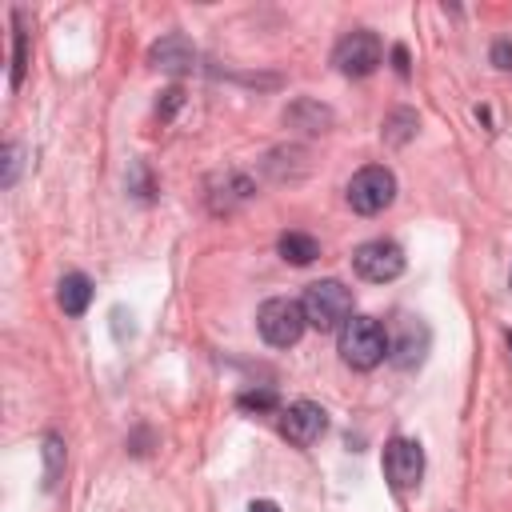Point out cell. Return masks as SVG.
Listing matches in <instances>:
<instances>
[{
	"mask_svg": "<svg viewBox=\"0 0 512 512\" xmlns=\"http://www.w3.org/2000/svg\"><path fill=\"white\" fill-rule=\"evenodd\" d=\"M340 356H344V364H352L360 372L376 368L388 356V336H384L380 320H372V316H348L344 328H340Z\"/></svg>",
	"mask_w": 512,
	"mask_h": 512,
	"instance_id": "6da1fadb",
	"label": "cell"
},
{
	"mask_svg": "<svg viewBox=\"0 0 512 512\" xmlns=\"http://www.w3.org/2000/svg\"><path fill=\"white\" fill-rule=\"evenodd\" d=\"M300 308L316 332H332V328H344V320L352 316V292L340 280H316L308 284Z\"/></svg>",
	"mask_w": 512,
	"mask_h": 512,
	"instance_id": "7a4b0ae2",
	"label": "cell"
},
{
	"mask_svg": "<svg viewBox=\"0 0 512 512\" xmlns=\"http://www.w3.org/2000/svg\"><path fill=\"white\" fill-rule=\"evenodd\" d=\"M256 328H260V336H264L272 348H292V344L304 336L308 320H304L300 300L276 296V300H264V304H260V312H256Z\"/></svg>",
	"mask_w": 512,
	"mask_h": 512,
	"instance_id": "3957f363",
	"label": "cell"
},
{
	"mask_svg": "<svg viewBox=\"0 0 512 512\" xmlns=\"http://www.w3.org/2000/svg\"><path fill=\"white\" fill-rule=\"evenodd\" d=\"M396 200V176L384 164H368L348 180V204L360 216H376Z\"/></svg>",
	"mask_w": 512,
	"mask_h": 512,
	"instance_id": "277c9868",
	"label": "cell"
},
{
	"mask_svg": "<svg viewBox=\"0 0 512 512\" xmlns=\"http://www.w3.org/2000/svg\"><path fill=\"white\" fill-rule=\"evenodd\" d=\"M380 60H384V44H380V36L368 32V28L344 32V36L336 40V48H332V64H336V72H344V76H368V72L380 68Z\"/></svg>",
	"mask_w": 512,
	"mask_h": 512,
	"instance_id": "5b68a950",
	"label": "cell"
},
{
	"mask_svg": "<svg viewBox=\"0 0 512 512\" xmlns=\"http://www.w3.org/2000/svg\"><path fill=\"white\" fill-rule=\"evenodd\" d=\"M352 268L372 280V284H384V280H396L404 272V248L396 240H364L356 252H352Z\"/></svg>",
	"mask_w": 512,
	"mask_h": 512,
	"instance_id": "8992f818",
	"label": "cell"
},
{
	"mask_svg": "<svg viewBox=\"0 0 512 512\" xmlns=\"http://www.w3.org/2000/svg\"><path fill=\"white\" fill-rule=\"evenodd\" d=\"M384 476H388V484L396 492L416 488L420 476H424V448L416 440H404V436L388 440V448H384Z\"/></svg>",
	"mask_w": 512,
	"mask_h": 512,
	"instance_id": "52a82bcc",
	"label": "cell"
},
{
	"mask_svg": "<svg viewBox=\"0 0 512 512\" xmlns=\"http://www.w3.org/2000/svg\"><path fill=\"white\" fill-rule=\"evenodd\" d=\"M324 428H328V412H324L320 404H312V400H296V404H288L284 416H280V432H284L292 444H300V448L316 444V440L324 436Z\"/></svg>",
	"mask_w": 512,
	"mask_h": 512,
	"instance_id": "ba28073f",
	"label": "cell"
},
{
	"mask_svg": "<svg viewBox=\"0 0 512 512\" xmlns=\"http://www.w3.org/2000/svg\"><path fill=\"white\" fill-rule=\"evenodd\" d=\"M148 64L160 72H188L196 64V48L184 32H168L148 48Z\"/></svg>",
	"mask_w": 512,
	"mask_h": 512,
	"instance_id": "9c48e42d",
	"label": "cell"
},
{
	"mask_svg": "<svg viewBox=\"0 0 512 512\" xmlns=\"http://www.w3.org/2000/svg\"><path fill=\"white\" fill-rule=\"evenodd\" d=\"M424 348H428V328H424V324H416V320H404L400 340H396V344H388V356H392V364L412 368V364H420V360H424Z\"/></svg>",
	"mask_w": 512,
	"mask_h": 512,
	"instance_id": "30bf717a",
	"label": "cell"
},
{
	"mask_svg": "<svg viewBox=\"0 0 512 512\" xmlns=\"http://www.w3.org/2000/svg\"><path fill=\"white\" fill-rule=\"evenodd\" d=\"M56 300H60V308H64L68 316H80V312L88 308V300H92V280H88L84 272H68V276H60V284H56Z\"/></svg>",
	"mask_w": 512,
	"mask_h": 512,
	"instance_id": "8fae6325",
	"label": "cell"
},
{
	"mask_svg": "<svg viewBox=\"0 0 512 512\" xmlns=\"http://www.w3.org/2000/svg\"><path fill=\"white\" fill-rule=\"evenodd\" d=\"M284 120H288L292 128H304V132H324V128L332 124V112H328L324 104H316V100H296V104L284 112Z\"/></svg>",
	"mask_w": 512,
	"mask_h": 512,
	"instance_id": "7c38bea8",
	"label": "cell"
},
{
	"mask_svg": "<svg viewBox=\"0 0 512 512\" xmlns=\"http://www.w3.org/2000/svg\"><path fill=\"white\" fill-rule=\"evenodd\" d=\"M224 192H208V200H212V208L216 212H232L236 204H244L248 196H252V180L248 176H240V172H228L224 180H216Z\"/></svg>",
	"mask_w": 512,
	"mask_h": 512,
	"instance_id": "4fadbf2b",
	"label": "cell"
},
{
	"mask_svg": "<svg viewBox=\"0 0 512 512\" xmlns=\"http://www.w3.org/2000/svg\"><path fill=\"white\" fill-rule=\"evenodd\" d=\"M28 72V28H24V12H12V88L24 84Z\"/></svg>",
	"mask_w": 512,
	"mask_h": 512,
	"instance_id": "5bb4252c",
	"label": "cell"
},
{
	"mask_svg": "<svg viewBox=\"0 0 512 512\" xmlns=\"http://www.w3.org/2000/svg\"><path fill=\"white\" fill-rule=\"evenodd\" d=\"M280 256H284L288 264H312V260L320 256V244H316V236H308V232H284V236H280Z\"/></svg>",
	"mask_w": 512,
	"mask_h": 512,
	"instance_id": "9a60e30c",
	"label": "cell"
},
{
	"mask_svg": "<svg viewBox=\"0 0 512 512\" xmlns=\"http://www.w3.org/2000/svg\"><path fill=\"white\" fill-rule=\"evenodd\" d=\"M60 468H64V444H60V436H44V488L56 484Z\"/></svg>",
	"mask_w": 512,
	"mask_h": 512,
	"instance_id": "2e32d148",
	"label": "cell"
},
{
	"mask_svg": "<svg viewBox=\"0 0 512 512\" xmlns=\"http://www.w3.org/2000/svg\"><path fill=\"white\" fill-rule=\"evenodd\" d=\"M16 172H20V148L16 144H4V176H0V184L12 188L16 184Z\"/></svg>",
	"mask_w": 512,
	"mask_h": 512,
	"instance_id": "e0dca14e",
	"label": "cell"
},
{
	"mask_svg": "<svg viewBox=\"0 0 512 512\" xmlns=\"http://www.w3.org/2000/svg\"><path fill=\"white\" fill-rule=\"evenodd\" d=\"M240 408L268 412V408H276V392H240Z\"/></svg>",
	"mask_w": 512,
	"mask_h": 512,
	"instance_id": "ac0fdd59",
	"label": "cell"
},
{
	"mask_svg": "<svg viewBox=\"0 0 512 512\" xmlns=\"http://www.w3.org/2000/svg\"><path fill=\"white\" fill-rule=\"evenodd\" d=\"M492 60H496L500 68H512V52H508V44H496V48H492Z\"/></svg>",
	"mask_w": 512,
	"mask_h": 512,
	"instance_id": "d6986e66",
	"label": "cell"
},
{
	"mask_svg": "<svg viewBox=\"0 0 512 512\" xmlns=\"http://www.w3.org/2000/svg\"><path fill=\"white\" fill-rule=\"evenodd\" d=\"M392 60H396V72L404 76V72H408V52H404V48H396V52H392Z\"/></svg>",
	"mask_w": 512,
	"mask_h": 512,
	"instance_id": "ffe728a7",
	"label": "cell"
},
{
	"mask_svg": "<svg viewBox=\"0 0 512 512\" xmlns=\"http://www.w3.org/2000/svg\"><path fill=\"white\" fill-rule=\"evenodd\" d=\"M248 512H280V508H276L272 500H252V504H248Z\"/></svg>",
	"mask_w": 512,
	"mask_h": 512,
	"instance_id": "44dd1931",
	"label": "cell"
}]
</instances>
